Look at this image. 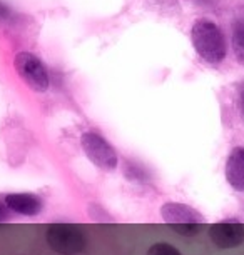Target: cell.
Masks as SVG:
<instances>
[{
    "label": "cell",
    "instance_id": "1",
    "mask_svg": "<svg viewBox=\"0 0 244 255\" xmlns=\"http://www.w3.org/2000/svg\"><path fill=\"white\" fill-rule=\"evenodd\" d=\"M191 38L196 52L203 57L206 62L213 65L221 64L226 57V40L216 23L211 20L201 18L194 23L191 30Z\"/></svg>",
    "mask_w": 244,
    "mask_h": 255
},
{
    "label": "cell",
    "instance_id": "2",
    "mask_svg": "<svg viewBox=\"0 0 244 255\" xmlns=\"http://www.w3.org/2000/svg\"><path fill=\"white\" fill-rule=\"evenodd\" d=\"M161 217L164 222L179 234L193 235L204 229L206 219L194 210L193 207L179 204V202H167L161 207Z\"/></svg>",
    "mask_w": 244,
    "mask_h": 255
},
{
    "label": "cell",
    "instance_id": "3",
    "mask_svg": "<svg viewBox=\"0 0 244 255\" xmlns=\"http://www.w3.org/2000/svg\"><path fill=\"white\" fill-rule=\"evenodd\" d=\"M45 240L54 252L60 255L80 254L87 245V237L72 224H52L45 232Z\"/></svg>",
    "mask_w": 244,
    "mask_h": 255
},
{
    "label": "cell",
    "instance_id": "4",
    "mask_svg": "<svg viewBox=\"0 0 244 255\" xmlns=\"http://www.w3.org/2000/svg\"><path fill=\"white\" fill-rule=\"evenodd\" d=\"M80 145H82L85 155L95 167H99L104 172H112L117 167V153L114 147L109 143L102 135L95 132H85L80 137Z\"/></svg>",
    "mask_w": 244,
    "mask_h": 255
},
{
    "label": "cell",
    "instance_id": "5",
    "mask_svg": "<svg viewBox=\"0 0 244 255\" xmlns=\"http://www.w3.org/2000/svg\"><path fill=\"white\" fill-rule=\"evenodd\" d=\"M17 74L20 75V79L35 92H45L49 89V74H47L45 65L42 64L40 59H37L35 55L30 52H20L15 55L13 60Z\"/></svg>",
    "mask_w": 244,
    "mask_h": 255
},
{
    "label": "cell",
    "instance_id": "6",
    "mask_svg": "<svg viewBox=\"0 0 244 255\" xmlns=\"http://www.w3.org/2000/svg\"><path fill=\"white\" fill-rule=\"evenodd\" d=\"M209 239L218 249H233L244 242V225L238 219H224L209 227Z\"/></svg>",
    "mask_w": 244,
    "mask_h": 255
},
{
    "label": "cell",
    "instance_id": "7",
    "mask_svg": "<svg viewBox=\"0 0 244 255\" xmlns=\"http://www.w3.org/2000/svg\"><path fill=\"white\" fill-rule=\"evenodd\" d=\"M5 205L8 210L15 212L18 215H25V217H35L44 210V204H42L40 197L35 194H27V192H20V194H8L5 195Z\"/></svg>",
    "mask_w": 244,
    "mask_h": 255
},
{
    "label": "cell",
    "instance_id": "8",
    "mask_svg": "<svg viewBox=\"0 0 244 255\" xmlns=\"http://www.w3.org/2000/svg\"><path fill=\"white\" fill-rule=\"evenodd\" d=\"M226 174L228 184L236 192H244V147H234L226 160Z\"/></svg>",
    "mask_w": 244,
    "mask_h": 255
},
{
    "label": "cell",
    "instance_id": "9",
    "mask_svg": "<svg viewBox=\"0 0 244 255\" xmlns=\"http://www.w3.org/2000/svg\"><path fill=\"white\" fill-rule=\"evenodd\" d=\"M233 50L238 62L244 67V22L236 20L233 25Z\"/></svg>",
    "mask_w": 244,
    "mask_h": 255
},
{
    "label": "cell",
    "instance_id": "10",
    "mask_svg": "<svg viewBox=\"0 0 244 255\" xmlns=\"http://www.w3.org/2000/svg\"><path fill=\"white\" fill-rule=\"evenodd\" d=\"M147 255H181V252L176 247H172L171 244L159 242V244H154L147 250Z\"/></svg>",
    "mask_w": 244,
    "mask_h": 255
},
{
    "label": "cell",
    "instance_id": "11",
    "mask_svg": "<svg viewBox=\"0 0 244 255\" xmlns=\"http://www.w3.org/2000/svg\"><path fill=\"white\" fill-rule=\"evenodd\" d=\"M8 18H10V8L3 2H0V20H8Z\"/></svg>",
    "mask_w": 244,
    "mask_h": 255
},
{
    "label": "cell",
    "instance_id": "12",
    "mask_svg": "<svg viewBox=\"0 0 244 255\" xmlns=\"http://www.w3.org/2000/svg\"><path fill=\"white\" fill-rule=\"evenodd\" d=\"M8 220V209L5 205V202H0V224Z\"/></svg>",
    "mask_w": 244,
    "mask_h": 255
},
{
    "label": "cell",
    "instance_id": "13",
    "mask_svg": "<svg viewBox=\"0 0 244 255\" xmlns=\"http://www.w3.org/2000/svg\"><path fill=\"white\" fill-rule=\"evenodd\" d=\"M239 105H241V112L244 115V84L241 85V89H239Z\"/></svg>",
    "mask_w": 244,
    "mask_h": 255
}]
</instances>
